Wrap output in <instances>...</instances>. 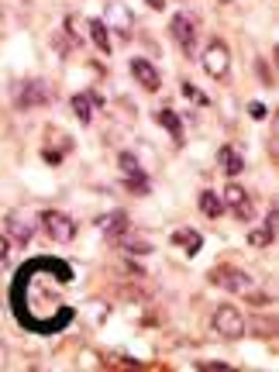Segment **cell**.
Returning a JSON list of instances; mask_svg holds the SVG:
<instances>
[{
  "mask_svg": "<svg viewBox=\"0 0 279 372\" xmlns=\"http://www.w3.org/2000/svg\"><path fill=\"white\" fill-rule=\"evenodd\" d=\"M14 100H18L21 111H32V107L52 104V100H56V90H52L45 80H28V83H21V87L14 90Z\"/></svg>",
  "mask_w": 279,
  "mask_h": 372,
  "instance_id": "6da1fadb",
  "label": "cell"
},
{
  "mask_svg": "<svg viewBox=\"0 0 279 372\" xmlns=\"http://www.w3.org/2000/svg\"><path fill=\"white\" fill-rule=\"evenodd\" d=\"M210 327H214L221 338L234 341V338H241V334H245V317H241V310H238V307L221 303V307L214 310V317H210Z\"/></svg>",
  "mask_w": 279,
  "mask_h": 372,
  "instance_id": "7a4b0ae2",
  "label": "cell"
},
{
  "mask_svg": "<svg viewBox=\"0 0 279 372\" xmlns=\"http://www.w3.org/2000/svg\"><path fill=\"white\" fill-rule=\"evenodd\" d=\"M169 35L176 39V45L183 49V56H197V21L186 14V11H179V14H172V21H169Z\"/></svg>",
  "mask_w": 279,
  "mask_h": 372,
  "instance_id": "3957f363",
  "label": "cell"
},
{
  "mask_svg": "<svg viewBox=\"0 0 279 372\" xmlns=\"http://www.w3.org/2000/svg\"><path fill=\"white\" fill-rule=\"evenodd\" d=\"M42 228H45V234H49L52 241H59V245H69V241L76 238V221H73L69 214H63V210H45V214H42Z\"/></svg>",
  "mask_w": 279,
  "mask_h": 372,
  "instance_id": "277c9868",
  "label": "cell"
},
{
  "mask_svg": "<svg viewBox=\"0 0 279 372\" xmlns=\"http://www.w3.org/2000/svg\"><path fill=\"white\" fill-rule=\"evenodd\" d=\"M210 283L221 286V289H231V293H248L252 289V276L241 272V269H234V265H217L210 272Z\"/></svg>",
  "mask_w": 279,
  "mask_h": 372,
  "instance_id": "5b68a950",
  "label": "cell"
},
{
  "mask_svg": "<svg viewBox=\"0 0 279 372\" xmlns=\"http://www.w3.org/2000/svg\"><path fill=\"white\" fill-rule=\"evenodd\" d=\"M200 63H203L207 76L221 80V76H227V69H231V52H227V45H224V42H210V45H207V52L200 56Z\"/></svg>",
  "mask_w": 279,
  "mask_h": 372,
  "instance_id": "8992f818",
  "label": "cell"
},
{
  "mask_svg": "<svg viewBox=\"0 0 279 372\" xmlns=\"http://www.w3.org/2000/svg\"><path fill=\"white\" fill-rule=\"evenodd\" d=\"M221 200H224V207H227V210H234V217H241V221H252V214H255V204H252L248 190H241L238 183H231V186H224Z\"/></svg>",
  "mask_w": 279,
  "mask_h": 372,
  "instance_id": "52a82bcc",
  "label": "cell"
},
{
  "mask_svg": "<svg viewBox=\"0 0 279 372\" xmlns=\"http://www.w3.org/2000/svg\"><path fill=\"white\" fill-rule=\"evenodd\" d=\"M118 162H121V173H124L128 186H135V190H138V197H145V193H148V179H145V169H142L138 155H135V152H121V155H118Z\"/></svg>",
  "mask_w": 279,
  "mask_h": 372,
  "instance_id": "ba28073f",
  "label": "cell"
},
{
  "mask_svg": "<svg viewBox=\"0 0 279 372\" xmlns=\"http://www.w3.org/2000/svg\"><path fill=\"white\" fill-rule=\"evenodd\" d=\"M276 231H279V210H269V217H265L258 228L248 231V245H252V248H269L272 238H276Z\"/></svg>",
  "mask_w": 279,
  "mask_h": 372,
  "instance_id": "9c48e42d",
  "label": "cell"
},
{
  "mask_svg": "<svg viewBox=\"0 0 279 372\" xmlns=\"http://www.w3.org/2000/svg\"><path fill=\"white\" fill-rule=\"evenodd\" d=\"M104 25H111V28H118V35H131V28H135V18H131V11L121 4V0H111L107 4V14H104Z\"/></svg>",
  "mask_w": 279,
  "mask_h": 372,
  "instance_id": "30bf717a",
  "label": "cell"
},
{
  "mask_svg": "<svg viewBox=\"0 0 279 372\" xmlns=\"http://www.w3.org/2000/svg\"><path fill=\"white\" fill-rule=\"evenodd\" d=\"M131 76L142 83V90H148V94H155L159 87H162V76H159V69L148 63V59H131Z\"/></svg>",
  "mask_w": 279,
  "mask_h": 372,
  "instance_id": "8fae6325",
  "label": "cell"
},
{
  "mask_svg": "<svg viewBox=\"0 0 279 372\" xmlns=\"http://www.w3.org/2000/svg\"><path fill=\"white\" fill-rule=\"evenodd\" d=\"M131 224H128V214L124 210H114V214H104L100 217V231L111 238V241H121V234L128 231Z\"/></svg>",
  "mask_w": 279,
  "mask_h": 372,
  "instance_id": "7c38bea8",
  "label": "cell"
},
{
  "mask_svg": "<svg viewBox=\"0 0 279 372\" xmlns=\"http://www.w3.org/2000/svg\"><path fill=\"white\" fill-rule=\"evenodd\" d=\"M172 245H179L186 255H197L200 245H203V234L193 231V228H176V231H172Z\"/></svg>",
  "mask_w": 279,
  "mask_h": 372,
  "instance_id": "4fadbf2b",
  "label": "cell"
},
{
  "mask_svg": "<svg viewBox=\"0 0 279 372\" xmlns=\"http://www.w3.org/2000/svg\"><path fill=\"white\" fill-rule=\"evenodd\" d=\"M217 162H221V169H224L227 176H238V173L245 169V159H241V152H238V149H231V145H221V152H217Z\"/></svg>",
  "mask_w": 279,
  "mask_h": 372,
  "instance_id": "5bb4252c",
  "label": "cell"
},
{
  "mask_svg": "<svg viewBox=\"0 0 279 372\" xmlns=\"http://www.w3.org/2000/svg\"><path fill=\"white\" fill-rule=\"evenodd\" d=\"M87 32H90V39H93V45H97L100 52H111V28H107L100 18H90V21H87Z\"/></svg>",
  "mask_w": 279,
  "mask_h": 372,
  "instance_id": "9a60e30c",
  "label": "cell"
},
{
  "mask_svg": "<svg viewBox=\"0 0 279 372\" xmlns=\"http://www.w3.org/2000/svg\"><path fill=\"white\" fill-rule=\"evenodd\" d=\"M155 121H159L162 128H169V135H172V142H176V145H183V121H179V114H176V111L162 107V111L155 114Z\"/></svg>",
  "mask_w": 279,
  "mask_h": 372,
  "instance_id": "2e32d148",
  "label": "cell"
},
{
  "mask_svg": "<svg viewBox=\"0 0 279 372\" xmlns=\"http://www.w3.org/2000/svg\"><path fill=\"white\" fill-rule=\"evenodd\" d=\"M200 210H203L207 217H221L227 207H224L221 193H214V190H203V193H200Z\"/></svg>",
  "mask_w": 279,
  "mask_h": 372,
  "instance_id": "e0dca14e",
  "label": "cell"
},
{
  "mask_svg": "<svg viewBox=\"0 0 279 372\" xmlns=\"http://www.w3.org/2000/svg\"><path fill=\"white\" fill-rule=\"evenodd\" d=\"M8 228L14 231V238H18L21 245H28V241H32V234H35V224H32V221H25V214H11Z\"/></svg>",
  "mask_w": 279,
  "mask_h": 372,
  "instance_id": "ac0fdd59",
  "label": "cell"
},
{
  "mask_svg": "<svg viewBox=\"0 0 279 372\" xmlns=\"http://www.w3.org/2000/svg\"><path fill=\"white\" fill-rule=\"evenodd\" d=\"M90 107H93V97H87V94H76V97H73V114H76L83 124H90V118H93Z\"/></svg>",
  "mask_w": 279,
  "mask_h": 372,
  "instance_id": "d6986e66",
  "label": "cell"
},
{
  "mask_svg": "<svg viewBox=\"0 0 279 372\" xmlns=\"http://www.w3.org/2000/svg\"><path fill=\"white\" fill-rule=\"evenodd\" d=\"M124 252H128V255H148L152 248H148L145 241H124Z\"/></svg>",
  "mask_w": 279,
  "mask_h": 372,
  "instance_id": "ffe728a7",
  "label": "cell"
},
{
  "mask_svg": "<svg viewBox=\"0 0 279 372\" xmlns=\"http://www.w3.org/2000/svg\"><path fill=\"white\" fill-rule=\"evenodd\" d=\"M183 97H190V100H197V104H207V97H203L193 83H183Z\"/></svg>",
  "mask_w": 279,
  "mask_h": 372,
  "instance_id": "44dd1931",
  "label": "cell"
},
{
  "mask_svg": "<svg viewBox=\"0 0 279 372\" xmlns=\"http://www.w3.org/2000/svg\"><path fill=\"white\" fill-rule=\"evenodd\" d=\"M248 114H252L255 121H265V114H269V111H265V104H258V100H252V104H248Z\"/></svg>",
  "mask_w": 279,
  "mask_h": 372,
  "instance_id": "7402d4cb",
  "label": "cell"
},
{
  "mask_svg": "<svg viewBox=\"0 0 279 372\" xmlns=\"http://www.w3.org/2000/svg\"><path fill=\"white\" fill-rule=\"evenodd\" d=\"M197 369H210V372H227V362H197Z\"/></svg>",
  "mask_w": 279,
  "mask_h": 372,
  "instance_id": "603a6c76",
  "label": "cell"
},
{
  "mask_svg": "<svg viewBox=\"0 0 279 372\" xmlns=\"http://www.w3.org/2000/svg\"><path fill=\"white\" fill-rule=\"evenodd\" d=\"M148 8H152V11H162V8H166V0H148Z\"/></svg>",
  "mask_w": 279,
  "mask_h": 372,
  "instance_id": "cb8c5ba5",
  "label": "cell"
},
{
  "mask_svg": "<svg viewBox=\"0 0 279 372\" xmlns=\"http://www.w3.org/2000/svg\"><path fill=\"white\" fill-rule=\"evenodd\" d=\"M4 252H8V241H4V238H0V259H4Z\"/></svg>",
  "mask_w": 279,
  "mask_h": 372,
  "instance_id": "d4e9b609",
  "label": "cell"
},
{
  "mask_svg": "<svg viewBox=\"0 0 279 372\" xmlns=\"http://www.w3.org/2000/svg\"><path fill=\"white\" fill-rule=\"evenodd\" d=\"M221 4H231V0H221Z\"/></svg>",
  "mask_w": 279,
  "mask_h": 372,
  "instance_id": "484cf974",
  "label": "cell"
}]
</instances>
